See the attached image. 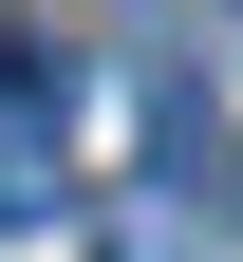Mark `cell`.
Wrapping results in <instances>:
<instances>
[{"instance_id":"6da1fadb","label":"cell","mask_w":243,"mask_h":262,"mask_svg":"<svg viewBox=\"0 0 243 262\" xmlns=\"http://www.w3.org/2000/svg\"><path fill=\"white\" fill-rule=\"evenodd\" d=\"M56 206H75V150H56V113L0 94V225H56Z\"/></svg>"}]
</instances>
